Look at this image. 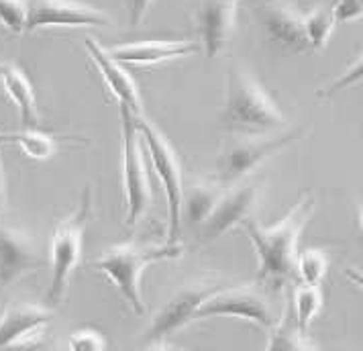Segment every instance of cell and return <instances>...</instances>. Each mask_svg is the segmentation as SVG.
<instances>
[{
    "label": "cell",
    "instance_id": "6da1fadb",
    "mask_svg": "<svg viewBox=\"0 0 363 351\" xmlns=\"http://www.w3.org/2000/svg\"><path fill=\"white\" fill-rule=\"evenodd\" d=\"M313 192H304L300 201L288 211V215L280 223L272 227H262L255 218L243 221L245 235L251 239L253 250L257 253V280L278 290L296 276L298 262V241L304 231L306 223L314 213Z\"/></svg>",
    "mask_w": 363,
    "mask_h": 351
},
{
    "label": "cell",
    "instance_id": "7a4b0ae2",
    "mask_svg": "<svg viewBox=\"0 0 363 351\" xmlns=\"http://www.w3.org/2000/svg\"><path fill=\"white\" fill-rule=\"evenodd\" d=\"M223 125L239 137L274 135L286 118L262 82L241 64L227 69L225 104L220 113Z\"/></svg>",
    "mask_w": 363,
    "mask_h": 351
},
{
    "label": "cell",
    "instance_id": "3957f363",
    "mask_svg": "<svg viewBox=\"0 0 363 351\" xmlns=\"http://www.w3.org/2000/svg\"><path fill=\"white\" fill-rule=\"evenodd\" d=\"M182 253L180 245H135L123 243L113 245L92 262V268L102 272L121 296L127 301L135 315L145 313V304L141 296V274L143 269L164 260H176Z\"/></svg>",
    "mask_w": 363,
    "mask_h": 351
},
{
    "label": "cell",
    "instance_id": "277c9868",
    "mask_svg": "<svg viewBox=\"0 0 363 351\" xmlns=\"http://www.w3.org/2000/svg\"><path fill=\"white\" fill-rule=\"evenodd\" d=\"M90 215H92V190L88 186L84 190L80 206L69 217L60 221L51 235V280L48 290V301L51 306L62 304L66 299L69 276L80 264L84 231L90 221Z\"/></svg>",
    "mask_w": 363,
    "mask_h": 351
},
{
    "label": "cell",
    "instance_id": "5b68a950",
    "mask_svg": "<svg viewBox=\"0 0 363 351\" xmlns=\"http://www.w3.org/2000/svg\"><path fill=\"white\" fill-rule=\"evenodd\" d=\"M137 129L141 135L143 147L147 151L149 162L155 169L160 182L164 186L165 204H167V245H178L182 235V204H184V184H182L180 160L164 135L160 133L147 118L135 117Z\"/></svg>",
    "mask_w": 363,
    "mask_h": 351
},
{
    "label": "cell",
    "instance_id": "8992f818",
    "mask_svg": "<svg viewBox=\"0 0 363 351\" xmlns=\"http://www.w3.org/2000/svg\"><path fill=\"white\" fill-rule=\"evenodd\" d=\"M302 131H288L278 135H259V137H239L235 135L231 143L220 151L216 160V184L220 188H233L241 184L253 169L276 155L278 151L296 141Z\"/></svg>",
    "mask_w": 363,
    "mask_h": 351
},
{
    "label": "cell",
    "instance_id": "52a82bcc",
    "mask_svg": "<svg viewBox=\"0 0 363 351\" xmlns=\"http://www.w3.org/2000/svg\"><path fill=\"white\" fill-rule=\"evenodd\" d=\"M121 115V131H123V188H125V204L127 217L125 223L133 227L145 217L151 204V186L145 166L143 141L135 123V115L127 106L118 104Z\"/></svg>",
    "mask_w": 363,
    "mask_h": 351
},
{
    "label": "cell",
    "instance_id": "ba28073f",
    "mask_svg": "<svg viewBox=\"0 0 363 351\" xmlns=\"http://www.w3.org/2000/svg\"><path fill=\"white\" fill-rule=\"evenodd\" d=\"M215 317L243 318L249 323H255L262 329H272L276 325L274 308L264 292L257 286H233V288H218L215 294H211L202 302L194 321Z\"/></svg>",
    "mask_w": 363,
    "mask_h": 351
},
{
    "label": "cell",
    "instance_id": "9c48e42d",
    "mask_svg": "<svg viewBox=\"0 0 363 351\" xmlns=\"http://www.w3.org/2000/svg\"><path fill=\"white\" fill-rule=\"evenodd\" d=\"M218 288H223L211 280H200L178 288L164 306L151 318L147 331L143 335L145 343H164L169 335L178 333L188 323L194 321V315L211 294H215Z\"/></svg>",
    "mask_w": 363,
    "mask_h": 351
},
{
    "label": "cell",
    "instance_id": "30bf717a",
    "mask_svg": "<svg viewBox=\"0 0 363 351\" xmlns=\"http://www.w3.org/2000/svg\"><path fill=\"white\" fill-rule=\"evenodd\" d=\"M259 196H262V190L253 182H241L225 190L213 215L200 225V243L208 245L227 231H231L233 227L243 225V221H247L253 215Z\"/></svg>",
    "mask_w": 363,
    "mask_h": 351
},
{
    "label": "cell",
    "instance_id": "8fae6325",
    "mask_svg": "<svg viewBox=\"0 0 363 351\" xmlns=\"http://www.w3.org/2000/svg\"><path fill=\"white\" fill-rule=\"evenodd\" d=\"M108 15L80 0H31L27 33L48 27H104Z\"/></svg>",
    "mask_w": 363,
    "mask_h": 351
},
{
    "label": "cell",
    "instance_id": "7c38bea8",
    "mask_svg": "<svg viewBox=\"0 0 363 351\" xmlns=\"http://www.w3.org/2000/svg\"><path fill=\"white\" fill-rule=\"evenodd\" d=\"M253 13L269 41L278 48L290 53L311 50L304 31V17L284 0H253Z\"/></svg>",
    "mask_w": 363,
    "mask_h": 351
},
{
    "label": "cell",
    "instance_id": "4fadbf2b",
    "mask_svg": "<svg viewBox=\"0 0 363 351\" xmlns=\"http://www.w3.org/2000/svg\"><path fill=\"white\" fill-rule=\"evenodd\" d=\"M41 266V253L31 235L15 227H0V286L17 284Z\"/></svg>",
    "mask_w": 363,
    "mask_h": 351
},
{
    "label": "cell",
    "instance_id": "5bb4252c",
    "mask_svg": "<svg viewBox=\"0 0 363 351\" xmlns=\"http://www.w3.org/2000/svg\"><path fill=\"white\" fill-rule=\"evenodd\" d=\"M239 0H199L196 27L206 57H216L227 50L235 31Z\"/></svg>",
    "mask_w": 363,
    "mask_h": 351
},
{
    "label": "cell",
    "instance_id": "9a60e30c",
    "mask_svg": "<svg viewBox=\"0 0 363 351\" xmlns=\"http://www.w3.org/2000/svg\"><path fill=\"white\" fill-rule=\"evenodd\" d=\"M84 48L88 51L92 64L96 66L99 74L104 80V86L111 90V94L115 96L118 104L127 106L135 117H143V102L141 94L137 90V84L129 76V72L118 64L115 57L111 55V51L104 50L96 39L86 37L84 39Z\"/></svg>",
    "mask_w": 363,
    "mask_h": 351
},
{
    "label": "cell",
    "instance_id": "2e32d148",
    "mask_svg": "<svg viewBox=\"0 0 363 351\" xmlns=\"http://www.w3.org/2000/svg\"><path fill=\"white\" fill-rule=\"evenodd\" d=\"M118 64L123 66H157L164 62L188 57L199 51V43L194 41H135L125 43L115 50H108Z\"/></svg>",
    "mask_w": 363,
    "mask_h": 351
},
{
    "label": "cell",
    "instance_id": "e0dca14e",
    "mask_svg": "<svg viewBox=\"0 0 363 351\" xmlns=\"http://www.w3.org/2000/svg\"><path fill=\"white\" fill-rule=\"evenodd\" d=\"M53 318V313L45 306L15 302L4 308L0 317V351L9 350L21 339L33 335L35 331L45 329Z\"/></svg>",
    "mask_w": 363,
    "mask_h": 351
},
{
    "label": "cell",
    "instance_id": "ac0fdd59",
    "mask_svg": "<svg viewBox=\"0 0 363 351\" xmlns=\"http://www.w3.org/2000/svg\"><path fill=\"white\" fill-rule=\"evenodd\" d=\"M0 82L9 99L15 102L18 108V117L23 129H39L41 118H39V108H37V99L31 80L27 74L15 64H2L0 66Z\"/></svg>",
    "mask_w": 363,
    "mask_h": 351
},
{
    "label": "cell",
    "instance_id": "d6986e66",
    "mask_svg": "<svg viewBox=\"0 0 363 351\" xmlns=\"http://www.w3.org/2000/svg\"><path fill=\"white\" fill-rule=\"evenodd\" d=\"M265 351H318L308 335L298 329L290 304L284 308L281 317L276 325L267 331V345Z\"/></svg>",
    "mask_w": 363,
    "mask_h": 351
},
{
    "label": "cell",
    "instance_id": "ffe728a7",
    "mask_svg": "<svg viewBox=\"0 0 363 351\" xmlns=\"http://www.w3.org/2000/svg\"><path fill=\"white\" fill-rule=\"evenodd\" d=\"M223 188L211 182H196L188 190H184V204L182 213L190 225H202L206 218L213 215L216 204L223 196Z\"/></svg>",
    "mask_w": 363,
    "mask_h": 351
},
{
    "label": "cell",
    "instance_id": "44dd1931",
    "mask_svg": "<svg viewBox=\"0 0 363 351\" xmlns=\"http://www.w3.org/2000/svg\"><path fill=\"white\" fill-rule=\"evenodd\" d=\"M0 143H15L25 155L37 162H45L55 155L57 141L50 133H43L39 129H23L17 133H0Z\"/></svg>",
    "mask_w": 363,
    "mask_h": 351
},
{
    "label": "cell",
    "instance_id": "7402d4cb",
    "mask_svg": "<svg viewBox=\"0 0 363 351\" xmlns=\"http://www.w3.org/2000/svg\"><path fill=\"white\" fill-rule=\"evenodd\" d=\"M292 315L296 321L298 329L302 333H308L311 323H313L316 315L323 308V292L320 286H298L292 292V302H290Z\"/></svg>",
    "mask_w": 363,
    "mask_h": 351
},
{
    "label": "cell",
    "instance_id": "603a6c76",
    "mask_svg": "<svg viewBox=\"0 0 363 351\" xmlns=\"http://www.w3.org/2000/svg\"><path fill=\"white\" fill-rule=\"evenodd\" d=\"M329 253L325 250H304L298 253L296 276L306 286H320L329 272Z\"/></svg>",
    "mask_w": 363,
    "mask_h": 351
},
{
    "label": "cell",
    "instance_id": "cb8c5ba5",
    "mask_svg": "<svg viewBox=\"0 0 363 351\" xmlns=\"http://www.w3.org/2000/svg\"><path fill=\"white\" fill-rule=\"evenodd\" d=\"M335 25L337 23L333 17V11L325 9V6H318L308 15H304V31H306V39H308V48L313 51L323 50L329 43Z\"/></svg>",
    "mask_w": 363,
    "mask_h": 351
},
{
    "label": "cell",
    "instance_id": "d4e9b609",
    "mask_svg": "<svg viewBox=\"0 0 363 351\" xmlns=\"http://www.w3.org/2000/svg\"><path fill=\"white\" fill-rule=\"evenodd\" d=\"M29 18V2L27 0H0V23L11 33H25Z\"/></svg>",
    "mask_w": 363,
    "mask_h": 351
},
{
    "label": "cell",
    "instance_id": "484cf974",
    "mask_svg": "<svg viewBox=\"0 0 363 351\" xmlns=\"http://www.w3.org/2000/svg\"><path fill=\"white\" fill-rule=\"evenodd\" d=\"M363 80V53L351 64V66L347 67L345 72L339 76V78H335L333 82L327 84L325 88H320L318 92H316V96L318 99H330V96H335V94H339V92H343L347 88H351L353 84L362 82Z\"/></svg>",
    "mask_w": 363,
    "mask_h": 351
},
{
    "label": "cell",
    "instance_id": "4316f807",
    "mask_svg": "<svg viewBox=\"0 0 363 351\" xmlns=\"http://www.w3.org/2000/svg\"><path fill=\"white\" fill-rule=\"evenodd\" d=\"M104 337L94 329H80L67 339V351H104Z\"/></svg>",
    "mask_w": 363,
    "mask_h": 351
},
{
    "label": "cell",
    "instance_id": "83f0119b",
    "mask_svg": "<svg viewBox=\"0 0 363 351\" xmlns=\"http://www.w3.org/2000/svg\"><path fill=\"white\" fill-rule=\"evenodd\" d=\"M330 11L335 23H351L363 17V0H337Z\"/></svg>",
    "mask_w": 363,
    "mask_h": 351
},
{
    "label": "cell",
    "instance_id": "f1b7e54d",
    "mask_svg": "<svg viewBox=\"0 0 363 351\" xmlns=\"http://www.w3.org/2000/svg\"><path fill=\"white\" fill-rule=\"evenodd\" d=\"M4 351H53V343L45 333V329H41V331H35L33 335L21 339L18 343L11 345L9 350Z\"/></svg>",
    "mask_w": 363,
    "mask_h": 351
},
{
    "label": "cell",
    "instance_id": "f546056e",
    "mask_svg": "<svg viewBox=\"0 0 363 351\" xmlns=\"http://www.w3.org/2000/svg\"><path fill=\"white\" fill-rule=\"evenodd\" d=\"M153 0H129V21L133 27L141 25V21L147 15L149 6Z\"/></svg>",
    "mask_w": 363,
    "mask_h": 351
},
{
    "label": "cell",
    "instance_id": "4dcf8cb0",
    "mask_svg": "<svg viewBox=\"0 0 363 351\" xmlns=\"http://www.w3.org/2000/svg\"><path fill=\"white\" fill-rule=\"evenodd\" d=\"M345 276L353 282L355 286H359V290L363 292V272L357 268H347L345 269Z\"/></svg>",
    "mask_w": 363,
    "mask_h": 351
},
{
    "label": "cell",
    "instance_id": "1f68e13d",
    "mask_svg": "<svg viewBox=\"0 0 363 351\" xmlns=\"http://www.w3.org/2000/svg\"><path fill=\"white\" fill-rule=\"evenodd\" d=\"M4 204H6V184H4V172L0 166V215L4 211Z\"/></svg>",
    "mask_w": 363,
    "mask_h": 351
},
{
    "label": "cell",
    "instance_id": "d6a6232c",
    "mask_svg": "<svg viewBox=\"0 0 363 351\" xmlns=\"http://www.w3.org/2000/svg\"><path fill=\"white\" fill-rule=\"evenodd\" d=\"M145 351H169L167 343H151Z\"/></svg>",
    "mask_w": 363,
    "mask_h": 351
},
{
    "label": "cell",
    "instance_id": "836d02e7",
    "mask_svg": "<svg viewBox=\"0 0 363 351\" xmlns=\"http://www.w3.org/2000/svg\"><path fill=\"white\" fill-rule=\"evenodd\" d=\"M359 218H362V229H363V196H362V204H359Z\"/></svg>",
    "mask_w": 363,
    "mask_h": 351
}]
</instances>
